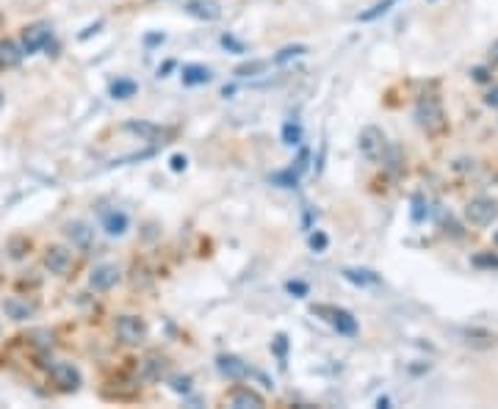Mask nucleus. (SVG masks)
Here are the masks:
<instances>
[{"label":"nucleus","instance_id":"f257e3e1","mask_svg":"<svg viewBox=\"0 0 498 409\" xmlns=\"http://www.w3.org/2000/svg\"><path fill=\"white\" fill-rule=\"evenodd\" d=\"M415 122L421 130H426L429 135H438L446 130V111L443 103L438 97H423L415 105Z\"/></svg>","mask_w":498,"mask_h":409},{"label":"nucleus","instance_id":"f03ea898","mask_svg":"<svg viewBox=\"0 0 498 409\" xmlns=\"http://www.w3.org/2000/svg\"><path fill=\"white\" fill-rule=\"evenodd\" d=\"M313 315L324 318L332 329H338V334H358V318H354L349 310L343 307H332V304H313Z\"/></svg>","mask_w":498,"mask_h":409},{"label":"nucleus","instance_id":"7ed1b4c3","mask_svg":"<svg viewBox=\"0 0 498 409\" xmlns=\"http://www.w3.org/2000/svg\"><path fill=\"white\" fill-rule=\"evenodd\" d=\"M358 147H360V153H363L366 161L377 163V161H382L385 153H388V139H385V133H382L377 124H369V127L360 130Z\"/></svg>","mask_w":498,"mask_h":409},{"label":"nucleus","instance_id":"20e7f679","mask_svg":"<svg viewBox=\"0 0 498 409\" xmlns=\"http://www.w3.org/2000/svg\"><path fill=\"white\" fill-rule=\"evenodd\" d=\"M465 219L473 227H490L498 219V202L490 196H476L465 204Z\"/></svg>","mask_w":498,"mask_h":409},{"label":"nucleus","instance_id":"39448f33","mask_svg":"<svg viewBox=\"0 0 498 409\" xmlns=\"http://www.w3.org/2000/svg\"><path fill=\"white\" fill-rule=\"evenodd\" d=\"M116 337L125 346H138L147 337V324L138 315H119L116 318Z\"/></svg>","mask_w":498,"mask_h":409},{"label":"nucleus","instance_id":"423d86ee","mask_svg":"<svg viewBox=\"0 0 498 409\" xmlns=\"http://www.w3.org/2000/svg\"><path fill=\"white\" fill-rule=\"evenodd\" d=\"M50 382L61 393H75L81 387V371L73 362H53L50 365Z\"/></svg>","mask_w":498,"mask_h":409},{"label":"nucleus","instance_id":"0eeeda50","mask_svg":"<svg viewBox=\"0 0 498 409\" xmlns=\"http://www.w3.org/2000/svg\"><path fill=\"white\" fill-rule=\"evenodd\" d=\"M50 36H53V28L47 25V23H34V25H28V28H23V34H20V47H23V53H39L42 47H47L50 44Z\"/></svg>","mask_w":498,"mask_h":409},{"label":"nucleus","instance_id":"6e6552de","mask_svg":"<svg viewBox=\"0 0 498 409\" xmlns=\"http://www.w3.org/2000/svg\"><path fill=\"white\" fill-rule=\"evenodd\" d=\"M75 260H73V252L66 246H47L45 249V268L55 277H69V271H73Z\"/></svg>","mask_w":498,"mask_h":409},{"label":"nucleus","instance_id":"1a4fd4ad","mask_svg":"<svg viewBox=\"0 0 498 409\" xmlns=\"http://www.w3.org/2000/svg\"><path fill=\"white\" fill-rule=\"evenodd\" d=\"M216 368H219V373H222L225 379H230V382H241V379L249 376V365H247L241 357H236V354H219V357H216Z\"/></svg>","mask_w":498,"mask_h":409},{"label":"nucleus","instance_id":"9d476101","mask_svg":"<svg viewBox=\"0 0 498 409\" xmlns=\"http://www.w3.org/2000/svg\"><path fill=\"white\" fill-rule=\"evenodd\" d=\"M116 282H119V268L111 265V263L97 265V268L92 271V277H89V288H92V291H100V293L111 291Z\"/></svg>","mask_w":498,"mask_h":409},{"label":"nucleus","instance_id":"9b49d317","mask_svg":"<svg viewBox=\"0 0 498 409\" xmlns=\"http://www.w3.org/2000/svg\"><path fill=\"white\" fill-rule=\"evenodd\" d=\"M186 12L202 23H216L222 17V6L219 0H188L186 3Z\"/></svg>","mask_w":498,"mask_h":409},{"label":"nucleus","instance_id":"f8f14e48","mask_svg":"<svg viewBox=\"0 0 498 409\" xmlns=\"http://www.w3.org/2000/svg\"><path fill=\"white\" fill-rule=\"evenodd\" d=\"M64 235L69 238V243L78 246V249H89L95 241V230L84 222H66L64 224Z\"/></svg>","mask_w":498,"mask_h":409},{"label":"nucleus","instance_id":"ddd939ff","mask_svg":"<svg viewBox=\"0 0 498 409\" xmlns=\"http://www.w3.org/2000/svg\"><path fill=\"white\" fill-rule=\"evenodd\" d=\"M23 47L17 44V42H12V39H0V72H6V70H14V66H20V61H23Z\"/></svg>","mask_w":498,"mask_h":409},{"label":"nucleus","instance_id":"4468645a","mask_svg":"<svg viewBox=\"0 0 498 409\" xmlns=\"http://www.w3.org/2000/svg\"><path fill=\"white\" fill-rule=\"evenodd\" d=\"M3 313H6L9 318H14V321H28V318H34L36 304H34V302H28V299L12 296V299H6V302H3Z\"/></svg>","mask_w":498,"mask_h":409},{"label":"nucleus","instance_id":"2eb2a0df","mask_svg":"<svg viewBox=\"0 0 498 409\" xmlns=\"http://www.w3.org/2000/svg\"><path fill=\"white\" fill-rule=\"evenodd\" d=\"M180 78H183L186 86H205V83L213 81V72L208 70V66H202V64H188V66H183Z\"/></svg>","mask_w":498,"mask_h":409},{"label":"nucleus","instance_id":"dca6fc26","mask_svg":"<svg viewBox=\"0 0 498 409\" xmlns=\"http://www.w3.org/2000/svg\"><path fill=\"white\" fill-rule=\"evenodd\" d=\"M230 404L236 409H260L263 406V398L255 390H249V387H236L230 393Z\"/></svg>","mask_w":498,"mask_h":409},{"label":"nucleus","instance_id":"f3484780","mask_svg":"<svg viewBox=\"0 0 498 409\" xmlns=\"http://www.w3.org/2000/svg\"><path fill=\"white\" fill-rule=\"evenodd\" d=\"M125 130L141 135V139H147V142H161V139H166V130H161V127H155V124H150V122H127Z\"/></svg>","mask_w":498,"mask_h":409},{"label":"nucleus","instance_id":"a211bd4d","mask_svg":"<svg viewBox=\"0 0 498 409\" xmlns=\"http://www.w3.org/2000/svg\"><path fill=\"white\" fill-rule=\"evenodd\" d=\"M343 277L354 285H379V274L371 268H343Z\"/></svg>","mask_w":498,"mask_h":409},{"label":"nucleus","instance_id":"6ab92c4d","mask_svg":"<svg viewBox=\"0 0 498 409\" xmlns=\"http://www.w3.org/2000/svg\"><path fill=\"white\" fill-rule=\"evenodd\" d=\"M103 230L108 235H125L127 233V216L122 211H111L103 216Z\"/></svg>","mask_w":498,"mask_h":409},{"label":"nucleus","instance_id":"aec40b11","mask_svg":"<svg viewBox=\"0 0 498 409\" xmlns=\"http://www.w3.org/2000/svg\"><path fill=\"white\" fill-rule=\"evenodd\" d=\"M136 92H138V83L130 81V78H116V81L111 83V97H114V100H130Z\"/></svg>","mask_w":498,"mask_h":409},{"label":"nucleus","instance_id":"412c9836","mask_svg":"<svg viewBox=\"0 0 498 409\" xmlns=\"http://www.w3.org/2000/svg\"><path fill=\"white\" fill-rule=\"evenodd\" d=\"M166 371V360L164 357H147L145 360V379L147 382H158Z\"/></svg>","mask_w":498,"mask_h":409},{"label":"nucleus","instance_id":"4be33fe9","mask_svg":"<svg viewBox=\"0 0 498 409\" xmlns=\"http://www.w3.org/2000/svg\"><path fill=\"white\" fill-rule=\"evenodd\" d=\"M282 142L288 147H297L302 142V127L297 122H286V127H282Z\"/></svg>","mask_w":498,"mask_h":409},{"label":"nucleus","instance_id":"5701e85b","mask_svg":"<svg viewBox=\"0 0 498 409\" xmlns=\"http://www.w3.org/2000/svg\"><path fill=\"white\" fill-rule=\"evenodd\" d=\"M308 53V47L305 44H291V47H282L277 55H274V64H286V61H291V58H297V55H305Z\"/></svg>","mask_w":498,"mask_h":409},{"label":"nucleus","instance_id":"b1692460","mask_svg":"<svg viewBox=\"0 0 498 409\" xmlns=\"http://www.w3.org/2000/svg\"><path fill=\"white\" fill-rule=\"evenodd\" d=\"M271 183H274V185H282V188H297V183H299V172H294V169L279 172V174H274V177H271Z\"/></svg>","mask_w":498,"mask_h":409},{"label":"nucleus","instance_id":"393cba45","mask_svg":"<svg viewBox=\"0 0 498 409\" xmlns=\"http://www.w3.org/2000/svg\"><path fill=\"white\" fill-rule=\"evenodd\" d=\"M327 243H329V238H327L321 230H316V233L310 235V249H313V252H324Z\"/></svg>","mask_w":498,"mask_h":409},{"label":"nucleus","instance_id":"a878e982","mask_svg":"<svg viewBox=\"0 0 498 409\" xmlns=\"http://www.w3.org/2000/svg\"><path fill=\"white\" fill-rule=\"evenodd\" d=\"M169 384H172L175 393H191V379L188 376H172Z\"/></svg>","mask_w":498,"mask_h":409},{"label":"nucleus","instance_id":"bb28decb","mask_svg":"<svg viewBox=\"0 0 498 409\" xmlns=\"http://www.w3.org/2000/svg\"><path fill=\"white\" fill-rule=\"evenodd\" d=\"M473 263L476 265H487V268H498V257L495 254H476Z\"/></svg>","mask_w":498,"mask_h":409},{"label":"nucleus","instance_id":"cd10ccee","mask_svg":"<svg viewBox=\"0 0 498 409\" xmlns=\"http://www.w3.org/2000/svg\"><path fill=\"white\" fill-rule=\"evenodd\" d=\"M263 66H266L263 61H258V64H247V66H238V70H236V75H247V72H260Z\"/></svg>","mask_w":498,"mask_h":409},{"label":"nucleus","instance_id":"c85d7f7f","mask_svg":"<svg viewBox=\"0 0 498 409\" xmlns=\"http://www.w3.org/2000/svg\"><path fill=\"white\" fill-rule=\"evenodd\" d=\"M484 103H487L490 108H498V86H493V89L484 94Z\"/></svg>","mask_w":498,"mask_h":409},{"label":"nucleus","instance_id":"c756f323","mask_svg":"<svg viewBox=\"0 0 498 409\" xmlns=\"http://www.w3.org/2000/svg\"><path fill=\"white\" fill-rule=\"evenodd\" d=\"M471 75H473V81H479V83L490 81V70H484V66H476V70H473Z\"/></svg>","mask_w":498,"mask_h":409},{"label":"nucleus","instance_id":"7c9ffc66","mask_svg":"<svg viewBox=\"0 0 498 409\" xmlns=\"http://www.w3.org/2000/svg\"><path fill=\"white\" fill-rule=\"evenodd\" d=\"M288 291L297 293V296H305V293H308V285H305V282H288Z\"/></svg>","mask_w":498,"mask_h":409},{"label":"nucleus","instance_id":"2f4dec72","mask_svg":"<svg viewBox=\"0 0 498 409\" xmlns=\"http://www.w3.org/2000/svg\"><path fill=\"white\" fill-rule=\"evenodd\" d=\"M172 169H175V172L186 169V158H183V155H175V158H172Z\"/></svg>","mask_w":498,"mask_h":409},{"label":"nucleus","instance_id":"473e14b6","mask_svg":"<svg viewBox=\"0 0 498 409\" xmlns=\"http://www.w3.org/2000/svg\"><path fill=\"white\" fill-rule=\"evenodd\" d=\"M490 64H493V66L498 64V42H495V44L490 47Z\"/></svg>","mask_w":498,"mask_h":409},{"label":"nucleus","instance_id":"72a5a7b5","mask_svg":"<svg viewBox=\"0 0 498 409\" xmlns=\"http://www.w3.org/2000/svg\"><path fill=\"white\" fill-rule=\"evenodd\" d=\"M277 352H279V354H286V337H282V334L277 337Z\"/></svg>","mask_w":498,"mask_h":409},{"label":"nucleus","instance_id":"f704fd0d","mask_svg":"<svg viewBox=\"0 0 498 409\" xmlns=\"http://www.w3.org/2000/svg\"><path fill=\"white\" fill-rule=\"evenodd\" d=\"M3 23H6V17H3V12H0V28H3Z\"/></svg>","mask_w":498,"mask_h":409},{"label":"nucleus","instance_id":"c9c22d12","mask_svg":"<svg viewBox=\"0 0 498 409\" xmlns=\"http://www.w3.org/2000/svg\"><path fill=\"white\" fill-rule=\"evenodd\" d=\"M493 243H495V246H498V230H495V235H493Z\"/></svg>","mask_w":498,"mask_h":409},{"label":"nucleus","instance_id":"e433bc0d","mask_svg":"<svg viewBox=\"0 0 498 409\" xmlns=\"http://www.w3.org/2000/svg\"><path fill=\"white\" fill-rule=\"evenodd\" d=\"M0 105H3V92H0Z\"/></svg>","mask_w":498,"mask_h":409}]
</instances>
